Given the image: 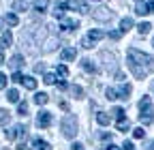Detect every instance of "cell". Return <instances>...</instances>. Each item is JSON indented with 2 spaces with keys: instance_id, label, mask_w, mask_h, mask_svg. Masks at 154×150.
<instances>
[{
  "instance_id": "obj_29",
  "label": "cell",
  "mask_w": 154,
  "mask_h": 150,
  "mask_svg": "<svg viewBox=\"0 0 154 150\" xmlns=\"http://www.w3.org/2000/svg\"><path fill=\"white\" fill-rule=\"evenodd\" d=\"M71 92H73V97H75V99H82V97H84V88H82V86H73Z\"/></svg>"
},
{
  "instance_id": "obj_48",
  "label": "cell",
  "mask_w": 154,
  "mask_h": 150,
  "mask_svg": "<svg viewBox=\"0 0 154 150\" xmlns=\"http://www.w3.org/2000/svg\"><path fill=\"white\" fill-rule=\"evenodd\" d=\"M150 148H152V150H154V142H152V146H150Z\"/></svg>"
},
{
  "instance_id": "obj_25",
  "label": "cell",
  "mask_w": 154,
  "mask_h": 150,
  "mask_svg": "<svg viewBox=\"0 0 154 150\" xmlns=\"http://www.w3.org/2000/svg\"><path fill=\"white\" fill-rule=\"evenodd\" d=\"M17 114L19 116H26L28 114V103L26 101H17Z\"/></svg>"
},
{
  "instance_id": "obj_16",
  "label": "cell",
  "mask_w": 154,
  "mask_h": 150,
  "mask_svg": "<svg viewBox=\"0 0 154 150\" xmlns=\"http://www.w3.org/2000/svg\"><path fill=\"white\" fill-rule=\"evenodd\" d=\"M116 127H118V131H124L126 133V131H131V120L128 118H118V124Z\"/></svg>"
},
{
  "instance_id": "obj_11",
  "label": "cell",
  "mask_w": 154,
  "mask_h": 150,
  "mask_svg": "<svg viewBox=\"0 0 154 150\" xmlns=\"http://www.w3.org/2000/svg\"><path fill=\"white\" fill-rule=\"evenodd\" d=\"M75 56H77L75 47H64V49L60 52V58H62V60H75Z\"/></svg>"
},
{
  "instance_id": "obj_13",
  "label": "cell",
  "mask_w": 154,
  "mask_h": 150,
  "mask_svg": "<svg viewBox=\"0 0 154 150\" xmlns=\"http://www.w3.org/2000/svg\"><path fill=\"white\" fill-rule=\"evenodd\" d=\"M9 64H11V67H13L15 71H19V67H22V64H24V56H22V54H15V56H13V58L9 60Z\"/></svg>"
},
{
  "instance_id": "obj_20",
  "label": "cell",
  "mask_w": 154,
  "mask_h": 150,
  "mask_svg": "<svg viewBox=\"0 0 154 150\" xmlns=\"http://www.w3.org/2000/svg\"><path fill=\"white\" fill-rule=\"evenodd\" d=\"M137 30H139V34H141V36H146V34L152 30V24H150V22H141V24L137 26Z\"/></svg>"
},
{
  "instance_id": "obj_10",
  "label": "cell",
  "mask_w": 154,
  "mask_h": 150,
  "mask_svg": "<svg viewBox=\"0 0 154 150\" xmlns=\"http://www.w3.org/2000/svg\"><path fill=\"white\" fill-rule=\"evenodd\" d=\"M60 28L62 30H77V28H79V22H77V20H62V24H60Z\"/></svg>"
},
{
  "instance_id": "obj_43",
  "label": "cell",
  "mask_w": 154,
  "mask_h": 150,
  "mask_svg": "<svg viewBox=\"0 0 154 150\" xmlns=\"http://www.w3.org/2000/svg\"><path fill=\"white\" fill-rule=\"evenodd\" d=\"M133 148H135V146H133L131 142H124V146H122V150H133Z\"/></svg>"
},
{
  "instance_id": "obj_22",
  "label": "cell",
  "mask_w": 154,
  "mask_h": 150,
  "mask_svg": "<svg viewBox=\"0 0 154 150\" xmlns=\"http://www.w3.org/2000/svg\"><path fill=\"white\" fill-rule=\"evenodd\" d=\"M64 5H56V9H54V17L56 20H64Z\"/></svg>"
},
{
  "instance_id": "obj_14",
  "label": "cell",
  "mask_w": 154,
  "mask_h": 150,
  "mask_svg": "<svg viewBox=\"0 0 154 150\" xmlns=\"http://www.w3.org/2000/svg\"><path fill=\"white\" fill-rule=\"evenodd\" d=\"M22 84H24V88H28V90H36V80L30 77V75H24V77H22Z\"/></svg>"
},
{
  "instance_id": "obj_24",
  "label": "cell",
  "mask_w": 154,
  "mask_h": 150,
  "mask_svg": "<svg viewBox=\"0 0 154 150\" xmlns=\"http://www.w3.org/2000/svg\"><path fill=\"white\" fill-rule=\"evenodd\" d=\"M5 22H7L9 26H17V24H19V20H17L15 13H7V15H5Z\"/></svg>"
},
{
  "instance_id": "obj_32",
  "label": "cell",
  "mask_w": 154,
  "mask_h": 150,
  "mask_svg": "<svg viewBox=\"0 0 154 150\" xmlns=\"http://www.w3.org/2000/svg\"><path fill=\"white\" fill-rule=\"evenodd\" d=\"M58 75H60V77H66V75H69V67L66 64H58Z\"/></svg>"
},
{
  "instance_id": "obj_38",
  "label": "cell",
  "mask_w": 154,
  "mask_h": 150,
  "mask_svg": "<svg viewBox=\"0 0 154 150\" xmlns=\"http://www.w3.org/2000/svg\"><path fill=\"white\" fill-rule=\"evenodd\" d=\"M2 88H7V75L0 73V90H2Z\"/></svg>"
},
{
  "instance_id": "obj_44",
  "label": "cell",
  "mask_w": 154,
  "mask_h": 150,
  "mask_svg": "<svg viewBox=\"0 0 154 150\" xmlns=\"http://www.w3.org/2000/svg\"><path fill=\"white\" fill-rule=\"evenodd\" d=\"M43 69H45V64H43V62H41V64H36V67H34V71H36V73H41Z\"/></svg>"
},
{
  "instance_id": "obj_9",
  "label": "cell",
  "mask_w": 154,
  "mask_h": 150,
  "mask_svg": "<svg viewBox=\"0 0 154 150\" xmlns=\"http://www.w3.org/2000/svg\"><path fill=\"white\" fill-rule=\"evenodd\" d=\"M116 92H118V99H124V101H126V99L131 97V92H133V88H131L128 84H122L120 88H116Z\"/></svg>"
},
{
  "instance_id": "obj_3",
  "label": "cell",
  "mask_w": 154,
  "mask_h": 150,
  "mask_svg": "<svg viewBox=\"0 0 154 150\" xmlns=\"http://www.w3.org/2000/svg\"><path fill=\"white\" fill-rule=\"evenodd\" d=\"M60 129H62L64 137H75L77 135V120H75V116H64L62 122H60Z\"/></svg>"
},
{
  "instance_id": "obj_34",
  "label": "cell",
  "mask_w": 154,
  "mask_h": 150,
  "mask_svg": "<svg viewBox=\"0 0 154 150\" xmlns=\"http://www.w3.org/2000/svg\"><path fill=\"white\" fill-rule=\"evenodd\" d=\"M105 95H107V99H109V101L118 99V92H116V88H107V92H105Z\"/></svg>"
},
{
  "instance_id": "obj_31",
  "label": "cell",
  "mask_w": 154,
  "mask_h": 150,
  "mask_svg": "<svg viewBox=\"0 0 154 150\" xmlns=\"http://www.w3.org/2000/svg\"><path fill=\"white\" fill-rule=\"evenodd\" d=\"M143 135H146L143 127H139V129H133V137H135V139H143Z\"/></svg>"
},
{
  "instance_id": "obj_4",
  "label": "cell",
  "mask_w": 154,
  "mask_h": 150,
  "mask_svg": "<svg viewBox=\"0 0 154 150\" xmlns=\"http://www.w3.org/2000/svg\"><path fill=\"white\" fill-rule=\"evenodd\" d=\"M51 122H54L51 111H47V109H41V111H38V116H36V127H38V129H47V127H51Z\"/></svg>"
},
{
  "instance_id": "obj_46",
  "label": "cell",
  "mask_w": 154,
  "mask_h": 150,
  "mask_svg": "<svg viewBox=\"0 0 154 150\" xmlns=\"http://www.w3.org/2000/svg\"><path fill=\"white\" fill-rule=\"evenodd\" d=\"M5 62V56H2V45H0V64Z\"/></svg>"
},
{
  "instance_id": "obj_51",
  "label": "cell",
  "mask_w": 154,
  "mask_h": 150,
  "mask_svg": "<svg viewBox=\"0 0 154 150\" xmlns=\"http://www.w3.org/2000/svg\"><path fill=\"white\" fill-rule=\"evenodd\" d=\"M0 28H2V22H0Z\"/></svg>"
},
{
  "instance_id": "obj_39",
  "label": "cell",
  "mask_w": 154,
  "mask_h": 150,
  "mask_svg": "<svg viewBox=\"0 0 154 150\" xmlns=\"http://www.w3.org/2000/svg\"><path fill=\"white\" fill-rule=\"evenodd\" d=\"M71 150H86V148H84V144H79V142H75V144L71 146Z\"/></svg>"
},
{
  "instance_id": "obj_36",
  "label": "cell",
  "mask_w": 154,
  "mask_h": 150,
  "mask_svg": "<svg viewBox=\"0 0 154 150\" xmlns=\"http://www.w3.org/2000/svg\"><path fill=\"white\" fill-rule=\"evenodd\" d=\"M111 114H113L116 118H124V109H122V107H113Z\"/></svg>"
},
{
  "instance_id": "obj_1",
  "label": "cell",
  "mask_w": 154,
  "mask_h": 150,
  "mask_svg": "<svg viewBox=\"0 0 154 150\" xmlns=\"http://www.w3.org/2000/svg\"><path fill=\"white\" fill-rule=\"evenodd\" d=\"M128 69H131V73L135 75L137 80H143L146 75H150L152 71H154V58L150 54H143V52H139V49H135V47H131L128 49Z\"/></svg>"
},
{
  "instance_id": "obj_5",
  "label": "cell",
  "mask_w": 154,
  "mask_h": 150,
  "mask_svg": "<svg viewBox=\"0 0 154 150\" xmlns=\"http://www.w3.org/2000/svg\"><path fill=\"white\" fill-rule=\"evenodd\" d=\"M105 36V32H101V30H90L88 34H86V39L82 41V45L86 47V49H90L92 47V43H96V41H101Z\"/></svg>"
},
{
  "instance_id": "obj_2",
  "label": "cell",
  "mask_w": 154,
  "mask_h": 150,
  "mask_svg": "<svg viewBox=\"0 0 154 150\" xmlns=\"http://www.w3.org/2000/svg\"><path fill=\"white\" fill-rule=\"evenodd\" d=\"M139 109H141V114H139L141 124H152V120H154V107H152L150 97H143L139 101Z\"/></svg>"
},
{
  "instance_id": "obj_7",
  "label": "cell",
  "mask_w": 154,
  "mask_h": 150,
  "mask_svg": "<svg viewBox=\"0 0 154 150\" xmlns=\"http://www.w3.org/2000/svg\"><path fill=\"white\" fill-rule=\"evenodd\" d=\"M22 135H26V127H24V124H15V127H11V129L7 131V139H9V142L22 137Z\"/></svg>"
},
{
  "instance_id": "obj_8",
  "label": "cell",
  "mask_w": 154,
  "mask_h": 150,
  "mask_svg": "<svg viewBox=\"0 0 154 150\" xmlns=\"http://www.w3.org/2000/svg\"><path fill=\"white\" fill-rule=\"evenodd\" d=\"M64 7H66V9H71V11L88 13V5H86V2H82V0H66V2H64Z\"/></svg>"
},
{
  "instance_id": "obj_30",
  "label": "cell",
  "mask_w": 154,
  "mask_h": 150,
  "mask_svg": "<svg viewBox=\"0 0 154 150\" xmlns=\"http://www.w3.org/2000/svg\"><path fill=\"white\" fill-rule=\"evenodd\" d=\"M9 118H11V114L7 109H0V124H9Z\"/></svg>"
},
{
  "instance_id": "obj_41",
  "label": "cell",
  "mask_w": 154,
  "mask_h": 150,
  "mask_svg": "<svg viewBox=\"0 0 154 150\" xmlns=\"http://www.w3.org/2000/svg\"><path fill=\"white\" fill-rule=\"evenodd\" d=\"M101 139L103 142H111V133H101Z\"/></svg>"
},
{
  "instance_id": "obj_33",
  "label": "cell",
  "mask_w": 154,
  "mask_h": 150,
  "mask_svg": "<svg viewBox=\"0 0 154 150\" xmlns=\"http://www.w3.org/2000/svg\"><path fill=\"white\" fill-rule=\"evenodd\" d=\"M22 77H24V73H19V71H13V75H11V80L15 84H22Z\"/></svg>"
},
{
  "instance_id": "obj_27",
  "label": "cell",
  "mask_w": 154,
  "mask_h": 150,
  "mask_svg": "<svg viewBox=\"0 0 154 150\" xmlns=\"http://www.w3.org/2000/svg\"><path fill=\"white\" fill-rule=\"evenodd\" d=\"M13 43V34L7 30V32H2V47H9Z\"/></svg>"
},
{
  "instance_id": "obj_47",
  "label": "cell",
  "mask_w": 154,
  "mask_h": 150,
  "mask_svg": "<svg viewBox=\"0 0 154 150\" xmlns=\"http://www.w3.org/2000/svg\"><path fill=\"white\" fill-rule=\"evenodd\" d=\"M17 150H28V146H24V144H19V146H17Z\"/></svg>"
},
{
  "instance_id": "obj_12",
  "label": "cell",
  "mask_w": 154,
  "mask_h": 150,
  "mask_svg": "<svg viewBox=\"0 0 154 150\" xmlns=\"http://www.w3.org/2000/svg\"><path fill=\"white\" fill-rule=\"evenodd\" d=\"M32 148H34V150H51V146H49L47 142H43L41 137H34V139H32Z\"/></svg>"
},
{
  "instance_id": "obj_21",
  "label": "cell",
  "mask_w": 154,
  "mask_h": 150,
  "mask_svg": "<svg viewBox=\"0 0 154 150\" xmlns=\"http://www.w3.org/2000/svg\"><path fill=\"white\" fill-rule=\"evenodd\" d=\"M7 99H9L11 103H17V101H19V92H17L15 88H9V90H7Z\"/></svg>"
},
{
  "instance_id": "obj_45",
  "label": "cell",
  "mask_w": 154,
  "mask_h": 150,
  "mask_svg": "<svg viewBox=\"0 0 154 150\" xmlns=\"http://www.w3.org/2000/svg\"><path fill=\"white\" fill-rule=\"evenodd\" d=\"M148 11H150V13H154V0H152V2L148 5Z\"/></svg>"
},
{
  "instance_id": "obj_50",
  "label": "cell",
  "mask_w": 154,
  "mask_h": 150,
  "mask_svg": "<svg viewBox=\"0 0 154 150\" xmlns=\"http://www.w3.org/2000/svg\"><path fill=\"white\" fill-rule=\"evenodd\" d=\"M152 47H154V39H152Z\"/></svg>"
},
{
  "instance_id": "obj_49",
  "label": "cell",
  "mask_w": 154,
  "mask_h": 150,
  "mask_svg": "<svg viewBox=\"0 0 154 150\" xmlns=\"http://www.w3.org/2000/svg\"><path fill=\"white\" fill-rule=\"evenodd\" d=\"M92 2H101V0H92Z\"/></svg>"
},
{
  "instance_id": "obj_37",
  "label": "cell",
  "mask_w": 154,
  "mask_h": 150,
  "mask_svg": "<svg viewBox=\"0 0 154 150\" xmlns=\"http://www.w3.org/2000/svg\"><path fill=\"white\" fill-rule=\"evenodd\" d=\"M120 34H122L120 30H111V32H109L107 36H109V39H113V41H118V39H120Z\"/></svg>"
},
{
  "instance_id": "obj_23",
  "label": "cell",
  "mask_w": 154,
  "mask_h": 150,
  "mask_svg": "<svg viewBox=\"0 0 154 150\" xmlns=\"http://www.w3.org/2000/svg\"><path fill=\"white\" fill-rule=\"evenodd\" d=\"M13 11H28V2H26V0H15V2H13Z\"/></svg>"
},
{
  "instance_id": "obj_42",
  "label": "cell",
  "mask_w": 154,
  "mask_h": 150,
  "mask_svg": "<svg viewBox=\"0 0 154 150\" xmlns=\"http://www.w3.org/2000/svg\"><path fill=\"white\" fill-rule=\"evenodd\" d=\"M107 150H122V146H116V144H111V142H109V146H107Z\"/></svg>"
},
{
  "instance_id": "obj_18",
  "label": "cell",
  "mask_w": 154,
  "mask_h": 150,
  "mask_svg": "<svg viewBox=\"0 0 154 150\" xmlns=\"http://www.w3.org/2000/svg\"><path fill=\"white\" fill-rule=\"evenodd\" d=\"M47 101H49V97L45 95V92H36V95H34V103L36 105H45Z\"/></svg>"
},
{
  "instance_id": "obj_35",
  "label": "cell",
  "mask_w": 154,
  "mask_h": 150,
  "mask_svg": "<svg viewBox=\"0 0 154 150\" xmlns=\"http://www.w3.org/2000/svg\"><path fill=\"white\" fill-rule=\"evenodd\" d=\"M43 82H45V84H56V75H54V73H45Z\"/></svg>"
},
{
  "instance_id": "obj_6",
  "label": "cell",
  "mask_w": 154,
  "mask_h": 150,
  "mask_svg": "<svg viewBox=\"0 0 154 150\" xmlns=\"http://www.w3.org/2000/svg\"><path fill=\"white\" fill-rule=\"evenodd\" d=\"M92 17L94 20H101V22H109V20H113V11H109L105 7H99V9H92Z\"/></svg>"
},
{
  "instance_id": "obj_40",
  "label": "cell",
  "mask_w": 154,
  "mask_h": 150,
  "mask_svg": "<svg viewBox=\"0 0 154 150\" xmlns=\"http://www.w3.org/2000/svg\"><path fill=\"white\" fill-rule=\"evenodd\" d=\"M58 88H60V90H66V88H69V84H66L64 80H60V82H58Z\"/></svg>"
},
{
  "instance_id": "obj_17",
  "label": "cell",
  "mask_w": 154,
  "mask_h": 150,
  "mask_svg": "<svg viewBox=\"0 0 154 150\" xmlns=\"http://www.w3.org/2000/svg\"><path fill=\"white\" fill-rule=\"evenodd\" d=\"M131 28H133V20H131V17H122V20H120V32H126Z\"/></svg>"
},
{
  "instance_id": "obj_19",
  "label": "cell",
  "mask_w": 154,
  "mask_h": 150,
  "mask_svg": "<svg viewBox=\"0 0 154 150\" xmlns=\"http://www.w3.org/2000/svg\"><path fill=\"white\" fill-rule=\"evenodd\" d=\"M96 122H99L101 127H107L109 124V116L105 114V111H99V114H96Z\"/></svg>"
},
{
  "instance_id": "obj_15",
  "label": "cell",
  "mask_w": 154,
  "mask_h": 150,
  "mask_svg": "<svg viewBox=\"0 0 154 150\" xmlns=\"http://www.w3.org/2000/svg\"><path fill=\"white\" fill-rule=\"evenodd\" d=\"M82 67H84V71H88V73H96L99 69H96V64L90 60V58H84L82 60Z\"/></svg>"
},
{
  "instance_id": "obj_26",
  "label": "cell",
  "mask_w": 154,
  "mask_h": 150,
  "mask_svg": "<svg viewBox=\"0 0 154 150\" xmlns=\"http://www.w3.org/2000/svg\"><path fill=\"white\" fill-rule=\"evenodd\" d=\"M135 13H137V15H148V13H150V11H148V5H146V2H137Z\"/></svg>"
},
{
  "instance_id": "obj_28",
  "label": "cell",
  "mask_w": 154,
  "mask_h": 150,
  "mask_svg": "<svg viewBox=\"0 0 154 150\" xmlns=\"http://www.w3.org/2000/svg\"><path fill=\"white\" fill-rule=\"evenodd\" d=\"M34 9H36L38 13H45V9H47V0H36V2H34Z\"/></svg>"
}]
</instances>
